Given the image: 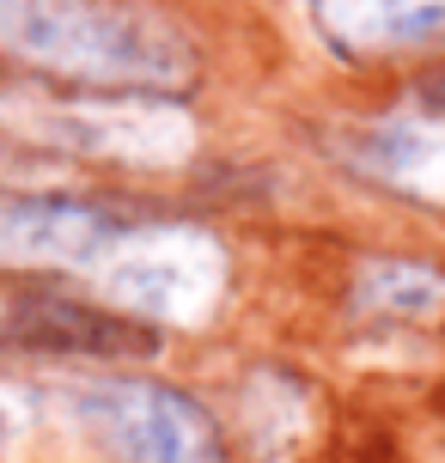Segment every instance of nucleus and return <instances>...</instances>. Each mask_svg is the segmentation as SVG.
Wrapping results in <instances>:
<instances>
[{"instance_id": "obj_8", "label": "nucleus", "mask_w": 445, "mask_h": 463, "mask_svg": "<svg viewBox=\"0 0 445 463\" xmlns=\"http://www.w3.org/2000/svg\"><path fill=\"white\" fill-rule=\"evenodd\" d=\"M342 61H378L445 43V0H299Z\"/></svg>"}, {"instance_id": "obj_1", "label": "nucleus", "mask_w": 445, "mask_h": 463, "mask_svg": "<svg viewBox=\"0 0 445 463\" xmlns=\"http://www.w3.org/2000/svg\"><path fill=\"white\" fill-rule=\"evenodd\" d=\"M0 61L110 98H177L202 49L153 0H0Z\"/></svg>"}, {"instance_id": "obj_11", "label": "nucleus", "mask_w": 445, "mask_h": 463, "mask_svg": "<svg viewBox=\"0 0 445 463\" xmlns=\"http://www.w3.org/2000/svg\"><path fill=\"white\" fill-rule=\"evenodd\" d=\"M6 445H13V409L0 402V458H6Z\"/></svg>"}, {"instance_id": "obj_5", "label": "nucleus", "mask_w": 445, "mask_h": 463, "mask_svg": "<svg viewBox=\"0 0 445 463\" xmlns=\"http://www.w3.org/2000/svg\"><path fill=\"white\" fill-rule=\"evenodd\" d=\"M37 135L80 159H147L177 165L195 146L189 110L177 98H80V104H43Z\"/></svg>"}, {"instance_id": "obj_4", "label": "nucleus", "mask_w": 445, "mask_h": 463, "mask_svg": "<svg viewBox=\"0 0 445 463\" xmlns=\"http://www.w3.org/2000/svg\"><path fill=\"white\" fill-rule=\"evenodd\" d=\"M0 342L43 360H98V366H141L165 347V335L141 317H122L104 299H80L62 287H24L0 305Z\"/></svg>"}, {"instance_id": "obj_10", "label": "nucleus", "mask_w": 445, "mask_h": 463, "mask_svg": "<svg viewBox=\"0 0 445 463\" xmlns=\"http://www.w3.org/2000/svg\"><path fill=\"white\" fill-rule=\"evenodd\" d=\"M415 98H421L427 116H445V55H440V61H427V68L415 73Z\"/></svg>"}, {"instance_id": "obj_2", "label": "nucleus", "mask_w": 445, "mask_h": 463, "mask_svg": "<svg viewBox=\"0 0 445 463\" xmlns=\"http://www.w3.org/2000/svg\"><path fill=\"white\" fill-rule=\"evenodd\" d=\"M86 280L110 311L141 317L165 335L171 324L189 329L220 311L226 287H232V256L195 220H128L98 250Z\"/></svg>"}, {"instance_id": "obj_9", "label": "nucleus", "mask_w": 445, "mask_h": 463, "mask_svg": "<svg viewBox=\"0 0 445 463\" xmlns=\"http://www.w3.org/2000/svg\"><path fill=\"white\" fill-rule=\"evenodd\" d=\"M348 305L373 324H433L445 317V262L366 256L348 280Z\"/></svg>"}, {"instance_id": "obj_12", "label": "nucleus", "mask_w": 445, "mask_h": 463, "mask_svg": "<svg viewBox=\"0 0 445 463\" xmlns=\"http://www.w3.org/2000/svg\"><path fill=\"white\" fill-rule=\"evenodd\" d=\"M13 159H19V153H6V146H0V177H6V165H13Z\"/></svg>"}, {"instance_id": "obj_3", "label": "nucleus", "mask_w": 445, "mask_h": 463, "mask_svg": "<svg viewBox=\"0 0 445 463\" xmlns=\"http://www.w3.org/2000/svg\"><path fill=\"white\" fill-rule=\"evenodd\" d=\"M68 420L104 463H232L208 402L159 372H92L68 384Z\"/></svg>"}, {"instance_id": "obj_7", "label": "nucleus", "mask_w": 445, "mask_h": 463, "mask_svg": "<svg viewBox=\"0 0 445 463\" xmlns=\"http://www.w3.org/2000/svg\"><path fill=\"white\" fill-rule=\"evenodd\" d=\"M354 177L391 189L402 202H445V122L427 110H391L342 140Z\"/></svg>"}, {"instance_id": "obj_6", "label": "nucleus", "mask_w": 445, "mask_h": 463, "mask_svg": "<svg viewBox=\"0 0 445 463\" xmlns=\"http://www.w3.org/2000/svg\"><path fill=\"white\" fill-rule=\"evenodd\" d=\"M122 226L128 220L92 195L0 189V269H73V275H86Z\"/></svg>"}]
</instances>
